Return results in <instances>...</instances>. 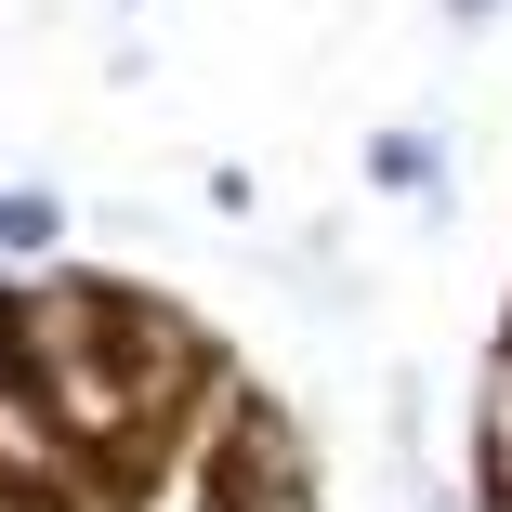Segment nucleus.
Listing matches in <instances>:
<instances>
[{"label": "nucleus", "instance_id": "f03ea898", "mask_svg": "<svg viewBox=\"0 0 512 512\" xmlns=\"http://www.w3.org/2000/svg\"><path fill=\"white\" fill-rule=\"evenodd\" d=\"M368 184H394V197H434V184H447V145H434V132H381V145H368Z\"/></svg>", "mask_w": 512, "mask_h": 512}, {"label": "nucleus", "instance_id": "f257e3e1", "mask_svg": "<svg viewBox=\"0 0 512 512\" xmlns=\"http://www.w3.org/2000/svg\"><path fill=\"white\" fill-rule=\"evenodd\" d=\"M473 473H486V499H512V342L473 381Z\"/></svg>", "mask_w": 512, "mask_h": 512}, {"label": "nucleus", "instance_id": "423d86ee", "mask_svg": "<svg viewBox=\"0 0 512 512\" xmlns=\"http://www.w3.org/2000/svg\"><path fill=\"white\" fill-rule=\"evenodd\" d=\"M486 512H512V499H486Z\"/></svg>", "mask_w": 512, "mask_h": 512}, {"label": "nucleus", "instance_id": "0eeeda50", "mask_svg": "<svg viewBox=\"0 0 512 512\" xmlns=\"http://www.w3.org/2000/svg\"><path fill=\"white\" fill-rule=\"evenodd\" d=\"M499 342H512V329H499Z\"/></svg>", "mask_w": 512, "mask_h": 512}, {"label": "nucleus", "instance_id": "7ed1b4c3", "mask_svg": "<svg viewBox=\"0 0 512 512\" xmlns=\"http://www.w3.org/2000/svg\"><path fill=\"white\" fill-rule=\"evenodd\" d=\"M53 237H66V197L53 184H14V197H0V250H14V263H40Z\"/></svg>", "mask_w": 512, "mask_h": 512}, {"label": "nucleus", "instance_id": "39448f33", "mask_svg": "<svg viewBox=\"0 0 512 512\" xmlns=\"http://www.w3.org/2000/svg\"><path fill=\"white\" fill-rule=\"evenodd\" d=\"M0 394H14V329H0Z\"/></svg>", "mask_w": 512, "mask_h": 512}, {"label": "nucleus", "instance_id": "20e7f679", "mask_svg": "<svg viewBox=\"0 0 512 512\" xmlns=\"http://www.w3.org/2000/svg\"><path fill=\"white\" fill-rule=\"evenodd\" d=\"M447 14H460V27H486V14H499V0H447Z\"/></svg>", "mask_w": 512, "mask_h": 512}]
</instances>
